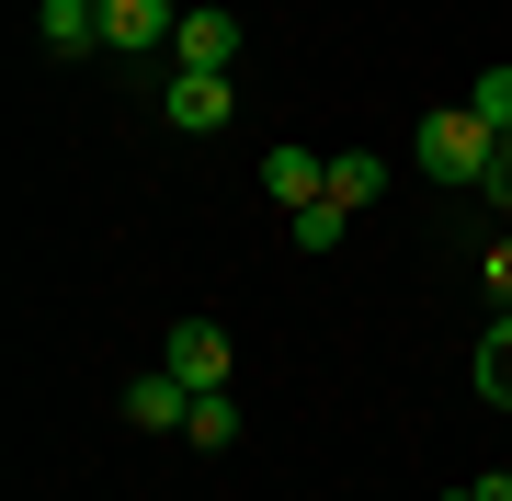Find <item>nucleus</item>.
Returning <instances> with one entry per match:
<instances>
[{
    "label": "nucleus",
    "mask_w": 512,
    "mask_h": 501,
    "mask_svg": "<svg viewBox=\"0 0 512 501\" xmlns=\"http://www.w3.org/2000/svg\"><path fill=\"white\" fill-rule=\"evenodd\" d=\"M490 149H501V137L478 126L467 103H444V114H421V137H410V160L433 171V183H478V171H490Z\"/></svg>",
    "instance_id": "obj_1"
},
{
    "label": "nucleus",
    "mask_w": 512,
    "mask_h": 501,
    "mask_svg": "<svg viewBox=\"0 0 512 501\" xmlns=\"http://www.w3.org/2000/svg\"><path fill=\"white\" fill-rule=\"evenodd\" d=\"M160 365L183 376L194 399H205V388H228V331H217V319H171V331H160Z\"/></svg>",
    "instance_id": "obj_2"
},
{
    "label": "nucleus",
    "mask_w": 512,
    "mask_h": 501,
    "mask_svg": "<svg viewBox=\"0 0 512 501\" xmlns=\"http://www.w3.org/2000/svg\"><path fill=\"white\" fill-rule=\"evenodd\" d=\"M160 114H171V126H183V137H217L228 114H239V92H228V69H171Z\"/></svg>",
    "instance_id": "obj_3"
},
{
    "label": "nucleus",
    "mask_w": 512,
    "mask_h": 501,
    "mask_svg": "<svg viewBox=\"0 0 512 501\" xmlns=\"http://www.w3.org/2000/svg\"><path fill=\"white\" fill-rule=\"evenodd\" d=\"M183 35V0H103V57H148Z\"/></svg>",
    "instance_id": "obj_4"
},
{
    "label": "nucleus",
    "mask_w": 512,
    "mask_h": 501,
    "mask_svg": "<svg viewBox=\"0 0 512 501\" xmlns=\"http://www.w3.org/2000/svg\"><path fill=\"white\" fill-rule=\"evenodd\" d=\"M126 422H137V433H183V422H194V388H183L171 365H148V376H126Z\"/></svg>",
    "instance_id": "obj_5"
},
{
    "label": "nucleus",
    "mask_w": 512,
    "mask_h": 501,
    "mask_svg": "<svg viewBox=\"0 0 512 501\" xmlns=\"http://www.w3.org/2000/svg\"><path fill=\"white\" fill-rule=\"evenodd\" d=\"M228 57H239V23L217 12V0H194L183 35H171V69H228Z\"/></svg>",
    "instance_id": "obj_6"
},
{
    "label": "nucleus",
    "mask_w": 512,
    "mask_h": 501,
    "mask_svg": "<svg viewBox=\"0 0 512 501\" xmlns=\"http://www.w3.org/2000/svg\"><path fill=\"white\" fill-rule=\"evenodd\" d=\"M262 194H274L285 217H296V205H319V194H330V160H319V149H296V137H285V149L262 160Z\"/></svg>",
    "instance_id": "obj_7"
},
{
    "label": "nucleus",
    "mask_w": 512,
    "mask_h": 501,
    "mask_svg": "<svg viewBox=\"0 0 512 501\" xmlns=\"http://www.w3.org/2000/svg\"><path fill=\"white\" fill-rule=\"evenodd\" d=\"M35 35L57 57H103V0H35Z\"/></svg>",
    "instance_id": "obj_8"
},
{
    "label": "nucleus",
    "mask_w": 512,
    "mask_h": 501,
    "mask_svg": "<svg viewBox=\"0 0 512 501\" xmlns=\"http://www.w3.org/2000/svg\"><path fill=\"white\" fill-rule=\"evenodd\" d=\"M478 399H490V410H512V308L478 331Z\"/></svg>",
    "instance_id": "obj_9"
},
{
    "label": "nucleus",
    "mask_w": 512,
    "mask_h": 501,
    "mask_svg": "<svg viewBox=\"0 0 512 501\" xmlns=\"http://www.w3.org/2000/svg\"><path fill=\"white\" fill-rule=\"evenodd\" d=\"M376 183H387L376 149H330V205H376Z\"/></svg>",
    "instance_id": "obj_10"
},
{
    "label": "nucleus",
    "mask_w": 512,
    "mask_h": 501,
    "mask_svg": "<svg viewBox=\"0 0 512 501\" xmlns=\"http://www.w3.org/2000/svg\"><path fill=\"white\" fill-rule=\"evenodd\" d=\"M183 445H205V456H228V445H239V399H228V388H205V399H194Z\"/></svg>",
    "instance_id": "obj_11"
},
{
    "label": "nucleus",
    "mask_w": 512,
    "mask_h": 501,
    "mask_svg": "<svg viewBox=\"0 0 512 501\" xmlns=\"http://www.w3.org/2000/svg\"><path fill=\"white\" fill-rule=\"evenodd\" d=\"M342 228H353V205H296V251H342Z\"/></svg>",
    "instance_id": "obj_12"
},
{
    "label": "nucleus",
    "mask_w": 512,
    "mask_h": 501,
    "mask_svg": "<svg viewBox=\"0 0 512 501\" xmlns=\"http://www.w3.org/2000/svg\"><path fill=\"white\" fill-rule=\"evenodd\" d=\"M467 114H478V126H490V137H512V69H478V92H467Z\"/></svg>",
    "instance_id": "obj_13"
},
{
    "label": "nucleus",
    "mask_w": 512,
    "mask_h": 501,
    "mask_svg": "<svg viewBox=\"0 0 512 501\" xmlns=\"http://www.w3.org/2000/svg\"><path fill=\"white\" fill-rule=\"evenodd\" d=\"M478 285H490V297L512 308V228H501V240H490V251H478Z\"/></svg>",
    "instance_id": "obj_14"
},
{
    "label": "nucleus",
    "mask_w": 512,
    "mask_h": 501,
    "mask_svg": "<svg viewBox=\"0 0 512 501\" xmlns=\"http://www.w3.org/2000/svg\"><path fill=\"white\" fill-rule=\"evenodd\" d=\"M478 194H490L501 217H512V137H501V149H490V171H478Z\"/></svg>",
    "instance_id": "obj_15"
},
{
    "label": "nucleus",
    "mask_w": 512,
    "mask_h": 501,
    "mask_svg": "<svg viewBox=\"0 0 512 501\" xmlns=\"http://www.w3.org/2000/svg\"><path fill=\"white\" fill-rule=\"evenodd\" d=\"M444 501H478V490H444Z\"/></svg>",
    "instance_id": "obj_16"
},
{
    "label": "nucleus",
    "mask_w": 512,
    "mask_h": 501,
    "mask_svg": "<svg viewBox=\"0 0 512 501\" xmlns=\"http://www.w3.org/2000/svg\"><path fill=\"white\" fill-rule=\"evenodd\" d=\"M183 12H194V0H183Z\"/></svg>",
    "instance_id": "obj_17"
}]
</instances>
